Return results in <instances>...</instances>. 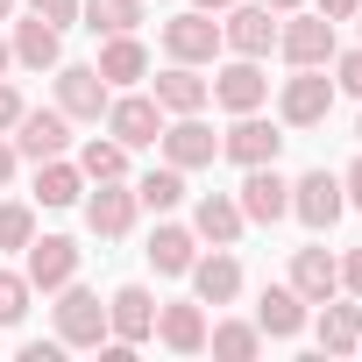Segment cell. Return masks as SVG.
Masks as SVG:
<instances>
[{"instance_id":"74e56055","label":"cell","mask_w":362,"mask_h":362,"mask_svg":"<svg viewBox=\"0 0 362 362\" xmlns=\"http://www.w3.org/2000/svg\"><path fill=\"white\" fill-rule=\"evenodd\" d=\"M355 8H362V0H320V15H327V22H355Z\"/></svg>"},{"instance_id":"4fadbf2b","label":"cell","mask_w":362,"mask_h":362,"mask_svg":"<svg viewBox=\"0 0 362 362\" xmlns=\"http://www.w3.org/2000/svg\"><path fill=\"white\" fill-rule=\"evenodd\" d=\"M277 149H284V135L270 121H256V114H235V128L221 135V156H235L242 170L249 163H277Z\"/></svg>"},{"instance_id":"ab89813d","label":"cell","mask_w":362,"mask_h":362,"mask_svg":"<svg viewBox=\"0 0 362 362\" xmlns=\"http://www.w3.org/2000/svg\"><path fill=\"white\" fill-rule=\"evenodd\" d=\"M15 177V142H0V185Z\"/></svg>"},{"instance_id":"ffe728a7","label":"cell","mask_w":362,"mask_h":362,"mask_svg":"<svg viewBox=\"0 0 362 362\" xmlns=\"http://www.w3.org/2000/svg\"><path fill=\"white\" fill-rule=\"evenodd\" d=\"M221 43H235L242 57H263V50L277 43V15H270V8H235V15L221 22Z\"/></svg>"},{"instance_id":"2e32d148","label":"cell","mask_w":362,"mask_h":362,"mask_svg":"<svg viewBox=\"0 0 362 362\" xmlns=\"http://www.w3.org/2000/svg\"><path fill=\"white\" fill-rule=\"evenodd\" d=\"M291 291H298L305 305H327V298L341 291V263H334L327 249H298V256H291Z\"/></svg>"},{"instance_id":"1f68e13d","label":"cell","mask_w":362,"mask_h":362,"mask_svg":"<svg viewBox=\"0 0 362 362\" xmlns=\"http://www.w3.org/2000/svg\"><path fill=\"white\" fill-rule=\"evenodd\" d=\"M29 235H36V214L29 206H0V249H29Z\"/></svg>"},{"instance_id":"6da1fadb","label":"cell","mask_w":362,"mask_h":362,"mask_svg":"<svg viewBox=\"0 0 362 362\" xmlns=\"http://www.w3.org/2000/svg\"><path fill=\"white\" fill-rule=\"evenodd\" d=\"M327 107H334V78H327L320 64H298V78H284V93H277L284 128H320Z\"/></svg>"},{"instance_id":"d590c367","label":"cell","mask_w":362,"mask_h":362,"mask_svg":"<svg viewBox=\"0 0 362 362\" xmlns=\"http://www.w3.org/2000/svg\"><path fill=\"white\" fill-rule=\"evenodd\" d=\"M15 121H22V93L0 78V128H15Z\"/></svg>"},{"instance_id":"f1b7e54d","label":"cell","mask_w":362,"mask_h":362,"mask_svg":"<svg viewBox=\"0 0 362 362\" xmlns=\"http://www.w3.org/2000/svg\"><path fill=\"white\" fill-rule=\"evenodd\" d=\"M149 263H156L163 277H185V270H192V235H185V228H156V235H149Z\"/></svg>"},{"instance_id":"7dc6e473","label":"cell","mask_w":362,"mask_h":362,"mask_svg":"<svg viewBox=\"0 0 362 362\" xmlns=\"http://www.w3.org/2000/svg\"><path fill=\"white\" fill-rule=\"evenodd\" d=\"M355 348H362V341H355Z\"/></svg>"},{"instance_id":"ba28073f","label":"cell","mask_w":362,"mask_h":362,"mask_svg":"<svg viewBox=\"0 0 362 362\" xmlns=\"http://www.w3.org/2000/svg\"><path fill=\"white\" fill-rule=\"evenodd\" d=\"M107 135H114L121 149H142V142H156V135H163V107H156V100H142V93L107 100Z\"/></svg>"},{"instance_id":"ee69618b","label":"cell","mask_w":362,"mask_h":362,"mask_svg":"<svg viewBox=\"0 0 362 362\" xmlns=\"http://www.w3.org/2000/svg\"><path fill=\"white\" fill-rule=\"evenodd\" d=\"M8 15H15V0H0V22H8Z\"/></svg>"},{"instance_id":"5bb4252c","label":"cell","mask_w":362,"mask_h":362,"mask_svg":"<svg viewBox=\"0 0 362 362\" xmlns=\"http://www.w3.org/2000/svg\"><path fill=\"white\" fill-rule=\"evenodd\" d=\"M263 93H270V78H263V64H256V57H235V64L214 78V100H221L228 114H256V107H263Z\"/></svg>"},{"instance_id":"d6986e66","label":"cell","mask_w":362,"mask_h":362,"mask_svg":"<svg viewBox=\"0 0 362 362\" xmlns=\"http://www.w3.org/2000/svg\"><path fill=\"white\" fill-rule=\"evenodd\" d=\"M206 100H214V78H199L192 64H170V71L156 78V107H163V114H199Z\"/></svg>"},{"instance_id":"7bdbcfd3","label":"cell","mask_w":362,"mask_h":362,"mask_svg":"<svg viewBox=\"0 0 362 362\" xmlns=\"http://www.w3.org/2000/svg\"><path fill=\"white\" fill-rule=\"evenodd\" d=\"M8 64H15V50H8V43H0V71H8Z\"/></svg>"},{"instance_id":"bcb514c9","label":"cell","mask_w":362,"mask_h":362,"mask_svg":"<svg viewBox=\"0 0 362 362\" xmlns=\"http://www.w3.org/2000/svg\"><path fill=\"white\" fill-rule=\"evenodd\" d=\"M355 22H362V8H355Z\"/></svg>"},{"instance_id":"8fae6325","label":"cell","mask_w":362,"mask_h":362,"mask_svg":"<svg viewBox=\"0 0 362 362\" xmlns=\"http://www.w3.org/2000/svg\"><path fill=\"white\" fill-rule=\"evenodd\" d=\"M277 50H284L291 64H334V22H327V15H291V22L277 29Z\"/></svg>"},{"instance_id":"9a60e30c","label":"cell","mask_w":362,"mask_h":362,"mask_svg":"<svg viewBox=\"0 0 362 362\" xmlns=\"http://www.w3.org/2000/svg\"><path fill=\"white\" fill-rule=\"evenodd\" d=\"M15 64H29V71H50L57 57H64V29L57 22H43V15H29V22H15Z\"/></svg>"},{"instance_id":"f546056e","label":"cell","mask_w":362,"mask_h":362,"mask_svg":"<svg viewBox=\"0 0 362 362\" xmlns=\"http://www.w3.org/2000/svg\"><path fill=\"white\" fill-rule=\"evenodd\" d=\"M206 341H214V355H228V362H249V355L263 348V327H249V320H221Z\"/></svg>"},{"instance_id":"4dcf8cb0","label":"cell","mask_w":362,"mask_h":362,"mask_svg":"<svg viewBox=\"0 0 362 362\" xmlns=\"http://www.w3.org/2000/svg\"><path fill=\"white\" fill-rule=\"evenodd\" d=\"M78 170L93 177V185H100V177H121V170H128V149H121V142H86V149H78Z\"/></svg>"},{"instance_id":"7c38bea8","label":"cell","mask_w":362,"mask_h":362,"mask_svg":"<svg viewBox=\"0 0 362 362\" xmlns=\"http://www.w3.org/2000/svg\"><path fill=\"white\" fill-rule=\"evenodd\" d=\"M57 107H64L71 121H100V114H107V78H100L93 64H64V71H57Z\"/></svg>"},{"instance_id":"e0dca14e","label":"cell","mask_w":362,"mask_h":362,"mask_svg":"<svg viewBox=\"0 0 362 362\" xmlns=\"http://www.w3.org/2000/svg\"><path fill=\"white\" fill-rule=\"evenodd\" d=\"M192 291H199V305H228L235 291H242V263L228 256V249H214V256H192Z\"/></svg>"},{"instance_id":"cb8c5ba5","label":"cell","mask_w":362,"mask_h":362,"mask_svg":"<svg viewBox=\"0 0 362 362\" xmlns=\"http://www.w3.org/2000/svg\"><path fill=\"white\" fill-rule=\"evenodd\" d=\"M107 86H135L142 71H149V50L135 43V36H107V50H100V64H93Z\"/></svg>"},{"instance_id":"52a82bcc","label":"cell","mask_w":362,"mask_h":362,"mask_svg":"<svg viewBox=\"0 0 362 362\" xmlns=\"http://www.w3.org/2000/svg\"><path fill=\"white\" fill-rule=\"evenodd\" d=\"M29 291H64L71 277H78V242H64V235H29Z\"/></svg>"},{"instance_id":"d4e9b609","label":"cell","mask_w":362,"mask_h":362,"mask_svg":"<svg viewBox=\"0 0 362 362\" xmlns=\"http://www.w3.org/2000/svg\"><path fill=\"white\" fill-rule=\"evenodd\" d=\"M78 15H86V29H93V36H135L142 0H78Z\"/></svg>"},{"instance_id":"7402d4cb","label":"cell","mask_w":362,"mask_h":362,"mask_svg":"<svg viewBox=\"0 0 362 362\" xmlns=\"http://www.w3.org/2000/svg\"><path fill=\"white\" fill-rule=\"evenodd\" d=\"M156 341H163L170 355H199V348H206V313H199V305H163V313H156Z\"/></svg>"},{"instance_id":"8992f818","label":"cell","mask_w":362,"mask_h":362,"mask_svg":"<svg viewBox=\"0 0 362 362\" xmlns=\"http://www.w3.org/2000/svg\"><path fill=\"white\" fill-rule=\"evenodd\" d=\"M15 128H22V135H15V156H36V163H43V156H64V149H71V114H64V107H36V114L22 107Z\"/></svg>"},{"instance_id":"44dd1931","label":"cell","mask_w":362,"mask_h":362,"mask_svg":"<svg viewBox=\"0 0 362 362\" xmlns=\"http://www.w3.org/2000/svg\"><path fill=\"white\" fill-rule=\"evenodd\" d=\"M256 327L277 334V341H291V334L305 327V298H298L291 284H263V298H256Z\"/></svg>"},{"instance_id":"603a6c76","label":"cell","mask_w":362,"mask_h":362,"mask_svg":"<svg viewBox=\"0 0 362 362\" xmlns=\"http://www.w3.org/2000/svg\"><path fill=\"white\" fill-rule=\"evenodd\" d=\"M192 228H199L214 249H235V242H242V206H235V199H221V192H206V199L192 206Z\"/></svg>"},{"instance_id":"8d00e7d4","label":"cell","mask_w":362,"mask_h":362,"mask_svg":"<svg viewBox=\"0 0 362 362\" xmlns=\"http://www.w3.org/2000/svg\"><path fill=\"white\" fill-rule=\"evenodd\" d=\"M341 284L362 298V249H348V256H341Z\"/></svg>"},{"instance_id":"4316f807","label":"cell","mask_w":362,"mask_h":362,"mask_svg":"<svg viewBox=\"0 0 362 362\" xmlns=\"http://www.w3.org/2000/svg\"><path fill=\"white\" fill-rule=\"evenodd\" d=\"M355 341H362V305H334V298H327V313H320V348H327V355H355Z\"/></svg>"},{"instance_id":"3957f363","label":"cell","mask_w":362,"mask_h":362,"mask_svg":"<svg viewBox=\"0 0 362 362\" xmlns=\"http://www.w3.org/2000/svg\"><path fill=\"white\" fill-rule=\"evenodd\" d=\"M57 341H64V348H100V341H107V305H100V291L64 284V298H57Z\"/></svg>"},{"instance_id":"277c9868","label":"cell","mask_w":362,"mask_h":362,"mask_svg":"<svg viewBox=\"0 0 362 362\" xmlns=\"http://www.w3.org/2000/svg\"><path fill=\"white\" fill-rule=\"evenodd\" d=\"M235 206H242V221H263V228L284 221V214H291V177H284L277 163H249L242 199H235Z\"/></svg>"},{"instance_id":"30bf717a","label":"cell","mask_w":362,"mask_h":362,"mask_svg":"<svg viewBox=\"0 0 362 362\" xmlns=\"http://www.w3.org/2000/svg\"><path fill=\"white\" fill-rule=\"evenodd\" d=\"M156 142H163V156H170L177 170H199V163H214V156H221V135H214L199 114H177Z\"/></svg>"},{"instance_id":"f35d334b","label":"cell","mask_w":362,"mask_h":362,"mask_svg":"<svg viewBox=\"0 0 362 362\" xmlns=\"http://www.w3.org/2000/svg\"><path fill=\"white\" fill-rule=\"evenodd\" d=\"M341 192H348V206H362V156H355V170L341 177Z\"/></svg>"},{"instance_id":"b9f144b4","label":"cell","mask_w":362,"mask_h":362,"mask_svg":"<svg viewBox=\"0 0 362 362\" xmlns=\"http://www.w3.org/2000/svg\"><path fill=\"white\" fill-rule=\"evenodd\" d=\"M263 8H270V15H291V8H298V0H263Z\"/></svg>"},{"instance_id":"484cf974","label":"cell","mask_w":362,"mask_h":362,"mask_svg":"<svg viewBox=\"0 0 362 362\" xmlns=\"http://www.w3.org/2000/svg\"><path fill=\"white\" fill-rule=\"evenodd\" d=\"M78 177H86L78 163L43 156V163H36V199H43V206H78Z\"/></svg>"},{"instance_id":"5b68a950","label":"cell","mask_w":362,"mask_h":362,"mask_svg":"<svg viewBox=\"0 0 362 362\" xmlns=\"http://www.w3.org/2000/svg\"><path fill=\"white\" fill-rule=\"evenodd\" d=\"M291 214H298L305 228H334V221L348 214V192H341V177H334V170H305L298 185H291Z\"/></svg>"},{"instance_id":"d6a6232c","label":"cell","mask_w":362,"mask_h":362,"mask_svg":"<svg viewBox=\"0 0 362 362\" xmlns=\"http://www.w3.org/2000/svg\"><path fill=\"white\" fill-rule=\"evenodd\" d=\"M29 313V277H15V270H0V327H15Z\"/></svg>"},{"instance_id":"ac0fdd59","label":"cell","mask_w":362,"mask_h":362,"mask_svg":"<svg viewBox=\"0 0 362 362\" xmlns=\"http://www.w3.org/2000/svg\"><path fill=\"white\" fill-rule=\"evenodd\" d=\"M86 228H93V235H107V242H114V235H128V228H135V192H121L114 177H100V192L86 199Z\"/></svg>"},{"instance_id":"e575fe53","label":"cell","mask_w":362,"mask_h":362,"mask_svg":"<svg viewBox=\"0 0 362 362\" xmlns=\"http://www.w3.org/2000/svg\"><path fill=\"white\" fill-rule=\"evenodd\" d=\"M334 71H341V93H355V100H362V50H348Z\"/></svg>"},{"instance_id":"83f0119b","label":"cell","mask_w":362,"mask_h":362,"mask_svg":"<svg viewBox=\"0 0 362 362\" xmlns=\"http://www.w3.org/2000/svg\"><path fill=\"white\" fill-rule=\"evenodd\" d=\"M177 199H185V170H177V163H163V170H149L142 185H135V206H149V214H170Z\"/></svg>"},{"instance_id":"836d02e7","label":"cell","mask_w":362,"mask_h":362,"mask_svg":"<svg viewBox=\"0 0 362 362\" xmlns=\"http://www.w3.org/2000/svg\"><path fill=\"white\" fill-rule=\"evenodd\" d=\"M29 15H43V22L71 29V22H78V0H29Z\"/></svg>"},{"instance_id":"60d3db41","label":"cell","mask_w":362,"mask_h":362,"mask_svg":"<svg viewBox=\"0 0 362 362\" xmlns=\"http://www.w3.org/2000/svg\"><path fill=\"white\" fill-rule=\"evenodd\" d=\"M192 8H206V15H221V8H235V0H192Z\"/></svg>"},{"instance_id":"9c48e42d","label":"cell","mask_w":362,"mask_h":362,"mask_svg":"<svg viewBox=\"0 0 362 362\" xmlns=\"http://www.w3.org/2000/svg\"><path fill=\"white\" fill-rule=\"evenodd\" d=\"M107 334L128 341V348H142V341L156 334V298H149L142 284H121V291L107 298Z\"/></svg>"},{"instance_id":"7a4b0ae2","label":"cell","mask_w":362,"mask_h":362,"mask_svg":"<svg viewBox=\"0 0 362 362\" xmlns=\"http://www.w3.org/2000/svg\"><path fill=\"white\" fill-rule=\"evenodd\" d=\"M163 50H170V64H214V50H221V22H214L206 8L170 15V22H163Z\"/></svg>"},{"instance_id":"f6af8a7d","label":"cell","mask_w":362,"mask_h":362,"mask_svg":"<svg viewBox=\"0 0 362 362\" xmlns=\"http://www.w3.org/2000/svg\"><path fill=\"white\" fill-rule=\"evenodd\" d=\"M355 135H362V121H355Z\"/></svg>"}]
</instances>
